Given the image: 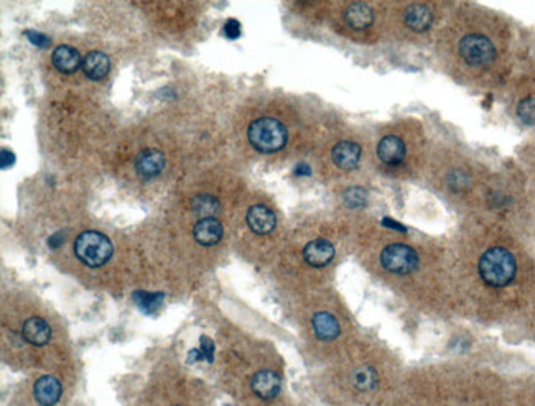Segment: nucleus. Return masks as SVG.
<instances>
[{"mask_svg":"<svg viewBox=\"0 0 535 406\" xmlns=\"http://www.w3.org/2000/svg\"><path fill=\"white\" fill-rule=\"evenodd\" d=\"M303 258L308 265H312L314 268L327 267L328 263H331L334 258V247L331 242L324 239H317L305 245L303 249Z\"/></svg>","mask_w":535,"mask_h":406,"instance_id":"nucleus-6","label":"nucleus"},{"mask_svg":"<svg viewBox=\"0 0 535 406\" xmlns=\"http://www.w3.org/2000/svg\"><path fill=\"white\" fill-rule=\"evenodd\" d=\"M344 201L349 205V208H363L366 205V191L361 188H351L344 193Z\"/></svg>","mask_w":535,"mask_h":406,"instance_id":"nucleus-24","label":"nucleus"},{"mask_svg":"<svg viewBox=\"0 0 535 406\" xmlns=\"http://www.w3.org/2000/svg\"><path fill=\"white\" fill-rule=\"evenodd\" d=\"M201 352L204 355V359L208 360V362H213L214 359V344L213 340L206 338V335H203L201 338Z\"/></svg>","mask_w":535,"mask_h":406,"instance_id":"nucleus-27","label":"nucleus"},{"mask_svg":"<svg viewBox=\"0 0 535 406\" xmlns=\"http://www.w3.org/2000/svg\"><path fill=\"white\" fill-rule=\"evenodd\" d=\"M246 220L252 232L259 235L270 234L275 229V225H277V217H275L274 210L262 204L252 205V208L247 210Z\"/></svg>","mask_w":535,"mask_h":406,"instance_id":"nucleus-7","label":"nucleus"},{"mask_svg":"<svg viewBox=\"0 0 535 406\" xmlns=\"http://www.w3.org/2000/svg\"><path fill=\"white\" fill-rule=\"evenodd\" d=\"M111 61L102 52H91L83 59V71L93 81H101L109 74Z\"/></svg>","mask_w":535,"mask_h":406,"instance_id":"nucleus-16","label":"nucleus"},{"mask_svg":"<svg viewBox=\"0 0 535 406\" xmlns=\"http://www.w3.org/2000/svg\"><path fill=\"white\" fill-rule=\"evenodd\" d=\"M112 244L107 235L96 230H88L78 235L74 242V253L84 265L91 268L102 267L112 257Z\"/></svg>","mask_w":535,"mask_h":406,"instance_id":"nucleus-3","label":"nucleus"},{"mask_svg":"<svg viewBox=\"0 0 535 406\" xmlns=\"http://www.w3.org/2000/svg\"><path fill=\"white\" fill-rule=\"evenodd\" d=\"M483 282L493 288H504L516 278L517 263L514 255L504 247L488 249L478 263Z\"/></svg>","mask_w":535,"mask_h":406,"instance_id":"nucleus-1","label":"nucleus"},{"mask_svg":"<svg viewBox=\"0 0 535 406\" xmlns=\"http://www.w3.org/2000/svg\"><path fill=\"white\" fill-rule=\"evenodd\" d=\"M331 158L339 169L351 172V169H356L359 160H361V147L354 142H339L334 145Z\"/></svg>","mask_w":535,"mask_h":406,"instance_id":"nucleus-11","label":"nucleus"},{"mask_svg":"<svg viewBox=\"0 0 535 406\" xmlns=\"http://www.w3.org/2000/svg\"><path fill=\"white\" fill-rule=\"evenodd\" d=\"M0 155H2V169H7L15 163V155L10 152V150L4 148L2 152H0Z\"/></svg>","mask_w":535,"mask_h":406,"instance_id":"nucleus-28","label":"nucleus"},{"mask_svg":"<svg viewBox=\"0 0 535 406\" xmlns=\"http://www.w3.org/2000/svg\"><path fill=\"white\" fill-rule=\"evenodd\" d=\"M287 129L280 120L274 117H261L249 125L247 138L257 152H278L287 143Z\"/></svg>","mask_w":535,"mask_h":406,"instance_id":"nucleus-2","label":"nucleus"},{"mask_svg":"<svg viewBox=\"0 0 535 406\" xmlns=\"http://www.w3.org/2000/svg\"><path fill=\"white\" fill-rule=\"evenodd\" d=\"M313 330L318 339L333 340L339 335V324L336 318L329 313H317L313 316Z\"/></svg>","mask_w":535,"mask_h":406,"instance_id":"nucleus-19","label":"nucleus"},{"mask_svg":"<svg viewBox=\"0 0 535 406\" xmlns=\"http://www.w3.org/2000/svg\"><path fill=\"white\" fill-rule=\"evenodd\" d=\"M23 339L32 345H47L52 338V328L42 318H30L25 321L22 328Z\"/></svg>","mask_w":535,"mask_h":406,"instance_id":"nucleus-15","label":"nucleus"},{"mask_svg":"<svg viewBox=\"0 0 535 406\" xmlns=\"http://www.w3.org/2000/svg\"><path fill=\"white\" fill-rule=\"evenodd\" d=\"M134 298H135V303H137L139 308L147 314L157 313V309L160 308V306H162L163 299H165L163 293H145V292L134 293Z\"/></svg>","mask_w":535,"mask_h":406,"instance_id":"nucleus-22","label":"nucleus"},{"mask_svg":"<svg viewBox=\"0 0 535 406\" xmlns=\"http://www.w3.org/2000/svg\"><path fill=\"white\" fill-rule=\"evenodd\" d=\"M64 242V234L63 232H57L54 235H52V237L48 239V245L52 249H58L59 245H61Z\"/></svg>","mask_w":535,"mask_h":406,"instance_id":"nucleus-29","label":"nucleus"},{"mask_svg":"<svg viewBox=\"0 0 535 406\" xmlns=\"http://www.w3.org/2000/svg\"><path fill=\"white\" fill-rule=\"evenodd\" d=\"M252 392L262 400H274L282 388V380L272 370H261L252 377Z\"/></svg>","mask_w":535,"mask_h":406,"instance_id":"nucleus-8","label":"nucleus"},{"mask_svg":"<svg viewBox=\"0 0 535 406\" xmlns=\"http://www.w3.org/2000/svg\"><path fill=\"white\" fill-rule=\"evenodd\" d=\"M297 173H298V174H310V168H308V167H305V165H303V167L297 168Z\"/></svg>","mask_w":535,"mask_h":406,"instance_id":"nucleus-32","label":"nucleus"},{"mask_svg":"<svg viewBox=\"0 0 535 406\" xmlns=\"http://www.w3.org/2000/svg\"><path fill=\"white\" fill-rule=\"evenodd\" d=\"M192 209L201 219L214 217L219 210V201L214 196H209V194H199L193 199Z\"/></svg>","mask_w":535,"mask_h":406,"instance_id":"nucleus-21","label":"nucleus"},{"mask_svg":"<svg viewBox=\"0 0 535 406\" xmlns=\"http://www.w3.org/2000/svg\"><path fill=\"white\" fill-rule=\"evenodd\" d=\"M61 383H59L58 378L52 377V375H45V377L38 378L33 387L35 400L42 406H54L59 402V398H61Z\"/></svg>","mask_w":535,"mask_h":406,"instance_id":"nucleus-9","label":"nucleus"},{"mask_svg":"<svg viewBox=\"0 0 535 406\" xmlns=\"http://www.w3.org/2000/svg\"><path fill=\"white\" fill-rule=\"evenodd\" d=\"M25 37H28L30 43H33L35 47H40V48H48L49 43H52L47 35H43L40 32H33V30H27V32H25Z\"/></svg>","mask_w":535,"mask_h":406,"instance_id":"nucleus-25","label":"nucleus"},{"mask_svg":"<svg viewBox=\"0 0 535 406\" xmlns=\"http://www.w3.org/2000/svg\"><path fill=\"white\" fill-rule=\"evenodd\" d=\"M381 263L387 272L396 275H408L418 268V255L405 244L387 245L381 253Z\"/></svg>","mask_w":535,"mask_h":406,"instance_id":"nucleus-5","label":"nucleus"},{"mask_svg":"<svg viewBox=\"0 0 535 406\" xmlns=\"http://www.w3.org/2000/svg\"><path fill=\"white\" fill-rule=\"evenodd\" d=\"M52 61L54 68H57L59 73L64 74H73L76 73L79 68H83L81 54H79L78 49L68 47V44H63V47H58L54 49Z\"/></svg>","mask_w":535,"mask_h":406,"instance_id":"nucleus-14","label":"nucleus"},{"mask_svg":"<svg viewBox=\"0 0 535 406\" xmlns=\"http://www.w3.org/2000/svg\"><path fill=\"white\" fill-rule=\"evenodd\" d=\"M384 225H386V227H392V229L402 230V232H405V230H407V229L404 227V225L399 224L397 220H391V219H384Z\"/></svg>","mask_w":535,"mask_h":406,"instance_id":"nucleus-31","label":"nucleus"},{"mask_svg":"<svg viewBox=\"0 0 535 406\" xmlns=\"http://www.w3.org/2000/svg\"><path fill=\"white\" fill-rule=\"evenodd\" d=\"M459 54L469 66L484 68L496 59V48L491 40L483 35H466L459 42Z\"/></svg>","mask_w":535,"mask_h":406,"instance_id":"nucleus-4","label":"nucleus"},{"mask_svg":"<svg viewBox=\"0 0 535 406\" xmlns=\"http://www.w3.org/2000/svg\"><path fill=\"white\" fill-rule=\"evenodd\" d=\"M193 237L199 245L211 247L223 239V225L216 217L198 220L193 229Z\"/></svg>","mask_w":535,"mask_h":406,"instance_id":"nucleus-13","label":"nucleus"},{"mask_svg":"<svg viewBox=\"0 0 535 406\" xmlns=\"http://www.w3.org/2000/svg\"><path fill=\"white\" fill-rule=\"evenodd\" d=\"M433 23V13L427 5L415 4L410 5L405 12V25L413 32H425L432 27Z\"/></svg>","mask_w":535,"mask_h":406,"instance_id":"nucleus-17","label":"nucleus"},{"mask_svg":"<svg viewBox=\"0 0 535 406\" xmlns=\"http://www.w3.org/2000/svg\"><path fill=\"white\" fill-rule=\"evenodd\" d=\"M377 372L372 367H369V365H363V367L354 370L353 383L361 392H371V390L377 387Z\"/></svg>","mask_w":535,"mask_h":406,"instance_id":"nucleus-20","label":"nucleus"},{"mask_svg":"<svg viewBox=\"0 0 535 406\" xmlns=\"http://www.w3.org/2000/svg\"><path fill=\"white\" fill-rule=\"evenodd\" d=\"M201 359H204V355H203L201 350H199V349H193V350H189V355H188V364H192V362H198V360H201Z\"/></svg>","mask_w":535,"mask_h":406,"instance_id":"nucleus-30","label":"nucleus"},{"mask_svg":"<svg viewBox=\"0 0 535 406\" xmlns=\"http://www.w3.org/2000/svg\"><path fill=\"white\" fill-rule=\"evenodd\" d=\"M223 32L229 40H236L241 37V23H239L237 20H228Z\"/></svg>","mask_w":535,"mask_h":406,"instance_id":"nucleus-26","label":"nucleus"},{"mask_svg":"<svg viewBox=\"0 0 535 406\" xmlns=\"http://www.w3.org/2000/svg\"><path fill=\"white\" fill-rule=\"evenodd\" d=\"M135 168L139 174L143 178H153L158 177L165 168V157L163 153L157 148H145L137 155L135 160Z\"/></svg>","mask_w":535,"mask_h":406,"instance_id":"nucleus-10","label":"nucleus"},{"mask_svg":"<svg viewBox=\"0 0 535 406\" xmlns=\"http://www.w3.org/2000/svg\"><path fill=\"white\" fill-rule=\"evenodd\" d=\"M377 157L389 167L401 165L405 158V143L397 135H387L377 145Z\"/></svg>","mask_w":535,"mask_h":406,"instance_id":"nucleus-12","label":"nucleus"},{"mask_svg":"<svg viewBox=\"0 0 535 406\" xmlns=\"http://www.w3.org/2000/svg\"><path fill=\"white\" fill-rule=\"evenodd\" d=\"M344 20L354 30H364L371 27L374 22V12L368 4L356 2L351 4L344 12Z\"/></svg>","mask_w":535,"mask_h":406,"instance_id":"nucleus-18","label":"nucleus"},{"mask_svg":"<svg viewBox=\"0 0 535 406\" xmlns=\"http://www.w3.org/2000/svg\"><path fill=\"white\" fill-rule=\"evenodd\" d=\"M517 115L526 125H535V97H526L517 107Z\"/></svg>","mask_w":535,"mask_h":406,"instance_id":"nucleus-23","label":"nucleus"}]
</instances>
